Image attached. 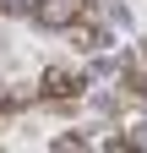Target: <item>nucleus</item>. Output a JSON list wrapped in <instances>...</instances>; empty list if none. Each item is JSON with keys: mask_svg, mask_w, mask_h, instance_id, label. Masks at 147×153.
Returning a JSON list of instances; mask_svg holds the SVG:
<instances>
[{"mask_svg": "<svg viewBox=\"0 0 147 153\" xmlns=\"http://www.w3.org/2000/svg\"><path fill=\"white\" fill-rule=\"evenodd\" d=\"M44 82H49V99H65V93H76V88H82V76H71V71H49Z\"/></svg>", "mask_w": 147, "mask_h": 153, "instance_id": "nucleus-1", "label": "nucleus"}]
</instances>
